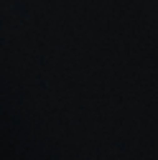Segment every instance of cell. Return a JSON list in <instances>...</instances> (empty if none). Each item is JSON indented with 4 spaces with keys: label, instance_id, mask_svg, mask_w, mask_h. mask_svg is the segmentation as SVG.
<instances>
[]
</instances>
